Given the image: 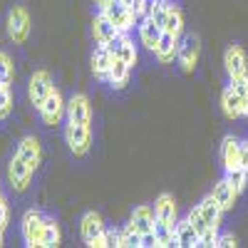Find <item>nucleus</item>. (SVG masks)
Here are the masks:
<instances>
[{"mask_svg":"<svg viewBox=\"0 0 248 248\" xmlns=\"http://www.w3.org/2000/svg\"><path fill=\"white\" fill-rule=\"evenodd\" d=\"M65 139H67V147H70V152L75 156H85L90 152V144H92L90 124H72V122H67Z\"/></svg>","mask_w":248,"mask_h":248,"instance_id":"nucleus-1","label":"nucleus"},{"mask_svg":"<svg viewBox=\"0 0 248 248\" xmlns=\"http://www.w3.org/2000/svg\"><path fill=\"white\" fill-rule=\"evenodd\" d=\"M199 52H201V40H199V35L189 32V35L179 37L176 60H179V65H181L184 72H194L196 62H199Z\"/></svg>","mask_w":248,"mask_h":248,"instance_id":"nucleus-2","label":"nucleus"},{"mask_svg":"<svg viewBox=\"0 0 248 248\" xmlns=\"http://www.w3.org/2000/svg\"><path fill=\"white\" fill-rule=\"evenodd\" d=\"M8 35L15 45H23L30 35V15L23 5H15L8 13Z\"/></svg>","mask_w":248,"mask_h":248,"instance_id":"nucleus-3","label":"nucleus"},{"mask_svg":"<svg viewBox=\"0 0 248 248\" xmlns=\"http://www.w3.org/2000/svg\"><path fill=\"white\" fill-rule=\"evenodd\" d=\"M43 223H45V214H40L37 209L25 211V216H23V238H25V246L43 248Z\"/></svg>","mask_w":248,"mask_h":248,"instance_id":"nucleus-4","label":"nucleus"},{"mask_svg":"<svg viewBox=\"0 0 248 248\" xmlns=\"http://www.w3.org/2000/svg\"><path fill=\"white\" fill-rule=\"evenodd\" d=\"M40 109V117H43L45 124H50V127H55V124H60L62 114L67 112V105H65V99H62V92L57 87H52V92L45 97V102L37 107Z\"/></svg>","mask_w":248,"mask_h":248,"instance_id":"nucleus-5","label":"nucleus"},{"mask_svg":"<svg viewBox=\"0 0 248 248\" xmlns=\"http://www.w3.org/2000/svg\"><path fill=\"white\" fill-rule=\"evenodd\" d=\"M32 174H35V169L30 167L25 159H20L17 154H15L13 161L8 164V179H10V184H13L15 191H25L28 186H30V181H32Z\"/></svg>","mask_w":248,"mask_h":248,"instance_id":"nucleus-6","label":"nucleus"},{"mask_svg":"<svg viewBox=\"0 0 248 248\" xmlns=\"http://www.w3.org/2000/svg\"><path fill=\"white\" fill-rule=\"evenodd\" d=\"M102 13H105L112 23L122 30V32H127V30H132V25H134V15H132V10H129V5L124 3V0H112V3H107V5H102Z\"/></svg>","mask_w":248,"mask_h":248,"instance_id":"nucleus-7","label":"nucleus"},{"mask_svg":"<svg viewBox=\"0 0 248 248\" xmlns=\"http://www.w3.org/2000/svg\"><path fill=\"white\" fill-rule=\"evenodd\" d=\"M52 77H50V72L47 70H37V72H32V77H30V85H28V94H30V102L35 107H40L45 102V97L52 92Z\"/></svg>","mask_w":248,"mask_h":248,"instance_id":"nucleus-8","label":"nucleus"},{"mask_svg":"<svg viewBox=\"0 0 248 248\" xmlns=\"http://www.w3.org/2000/svg\"><path fill=\"white\" fill-rule=\"evenodd\" d=\"M92 119V107H90V99L87 94H72V99L67 102V122L72 124H90Z\"/></svg>","mask_w":248,"mask_h":248,"instance_id":"nucleus-9","label":"nucleus"},{"mask_svg":"<svg viewBox=\"0 0 248 248\" xmlns=\"http://www.w3.org/2000/svg\"><path fill=\"white\" fill-rule=\"evenodd\" d=\"M223 65H226V72L229 77H241V75H248V65H246V52L241 45H231L223 55Z\"/></svg>","mask_w":248,"mask_h":248,"instance_id":"nucleus-10","label":"nucleus"},{"mask_svg":"<svg viewBox=\"0 0 248 248\" xmlns=\"http://www.w3.org/2000/svg\"><path fill=\"white\" fill-rule=\"evenodd\" d=\"M92 32H94V40H97V45H107L112 37H117V35H122V30L112 23V20L105 15V13H97V17H94V23H92Z\"/></svg>","mask_w":248,"mask_h":248,"instance_id":"nucleus-11","label":"nucleus"},{"mask_svg":"<svg viewBox=\"0 0 248 248\" xmlns=\"http://www.w3.org/2000/svg\"><path fill=\"white\" fill-rule=\"evenodd\" d=\"M20 159H25L32 169L40 167V161H43V147H40L37 137H23L17 144V152H15Z\"/></svg>","mask_w":248,"mask_h":248,"instance_id":"nucleus-12","label":"nucleus"},{"mask_svg":"<svg viewBox=\"0 0 248 248\" xmlns=\"http://www.w3.org/2000/svg\"><path fill=\"white\" fill-rule=\"evenodd\" d=\"M199 241H201V233L191 226L189 218H186V221H176V226H174V246H179V248H194V246H199Z\"/></svg>","mask_w":248,"mask_h":248,"instance_id":"nucleus-13","label":"nucleus"},{"mask_svg":"<svg viewBox=\"0 0 248 248\" xmlns=\"http://www.w3.org/2000/svg\"><path fill=\"white\" fill-rule=\"evenodd\" d=\"M176 52H179V37L174 32L164 30L161 37H159V43H156V47H154V55L159 57V62H171L176 57Z\"/></svg>","mask_w":248,"mask_h":248,"instance_id":"nucleus-14","label":"nucleus"},{"mask_svg":"<svg viewBox=\"0 0 248 248\" xmlns=\"http://www.w3.org/2000/svg\"><path fill=\"white\" fill-rule=\"evenodd\" d=\"M154 216L164 223H176V201L171 194H159V199L154 201Z\"/></svg>","mask_w":248,"mask_h":248,"instance_id":"nucleus-15","label":"nucleus"},{"mask_svg":"<svg viewBox=\"0 0 248 248\" xmlns=\"http://www.w3.org/2000/svg\"><path fill=\"white\" fill-rule=\"evenodd\" d=\"M102 231H105V221H102L99 214L94 211H87L85 216H82V241H85L87 246L102 236Z\"/></svg>","mask_w":248,"mask_h":248,"instance_id":"nucleus-16","label":"nucleus"},{"mask_svg":"<svg viewBox=\"0 0 248 248\" xmlns=\"http://www.w3.org/2000/svg\"><path fill=\"white\" fill-rule=\"evenodd\" d=\"M161 32H164V28L154 23V17H141V23H139V37H141V45L144 47H149L154 52Z\"/></svg>","mask_w":248,"mask_h":248,"instance_id":"nucleus-17","label":"nucleus"},{"mask_svg":"<svg viewBox=\"0 0 248 248\" xmlns=\"http://www.w3.org/2000/svg\"><path fill=\"white\" fill-rule=\"evenodd\" d=\"M112 62H114L112 52H109L105 45H99V47L94 50V55H92V72H94V77L107 79V75H109V70H112Z\"/></svg>","mask_w":248,"mask_h":248,"instance_id":"nucleus-18","label":"nucleus"},{"mask_svg":"<svg viewBox=\"0 0 248 248\" xmlns=\"http://www.w3.org/2000/svg\"><path fill=\"white\" fill-rule=\"evenodd\" d=\"M154 209L152 206H137V209L132 211V218L129 223L134 226V229L139 233H147V231H154Z\"/></svg>","mask_w":248,"mask_h":248,"instance_id":"nucleus-19","label":"nucleus"},{"mask_svg":"<svg viewBox=\"0 0 248 248\" xmlns=\"http://www.w3.org/2000/svg\"><path fill=\"white\" fill-rule=\"evenodd\" d=\"M129 75H132V67H129L122 57H114L112 70H109V75H107L109 85H112L114 90H124V87H127V82H129Z\"/></svg>","mask_w":248,"mask_h":248,"instance_id":"nucleus-20","label":"nucleus"},{"mask_svg":"<svg viewBox=\"0 0 248 248\" xmlns=\"http://www.w3.org/2000/svg\"><path fill=\"white\" fill-rule=\"evenodd\" d=\"M216 201H218V206L223 211H229V209H233V203H236V189L231 186V181L229 179H221L216 186H214V194H211Z\"/></svg>","mask_w":248,"mask_h":248,"instance_id":"nucleus-21","label":"nucleus"},{"mask_svg":"<svg viewBox=\"0 0 248 248\" xmlns=\"http://www.w3.org/2000/svg\"><path fill=\"white\" fill-rule=\"evenodd\" d=\"M221 161H223V169L231 171L241 167V159H238V139L233 137H226L221 144Z\"/></svg>","mask_w":248,"mask_h":248,"instance_id":"nucleus-22","label":"nucleus"},{"mask_svg":"<svg viewBox=\"0 0 248 248\" xmlns=\"http://www.w3.org/2000/svg\"><path fill=\"white\" fill-rule=\"evenodd\" d=\"M221 109H223V114L229 117V119H238V117H243L241 99H238V94L233 92V87H231V85L221 92Z\"/></svg>","mask_w":248,"mask_h":248,"instance_id":"nucleus-23","label":"nucleus"},{"mask_svg":"<svg viewBox=\"0 0 248 248\" xmlns=\"http://www.w3.org/2000/svg\"><path fill=\"white\" fill-rule=\"evenodd\" d=\"M199 211H201V216H203L206 226H216V229H218L223 209L218 206V201H216L214 196H206V199H203V201L199 203Z\"/></svg>","mask_w":248,"mask_h":248,"instance_id":"nucleus-24","label":"nucleus"},{"mask_svg":"<svg viewBox=\"0 0 248 248\" xmlns=\"http://www.w3.org/2000/svg\"><path fill=\"white\" fill-rule=\"evenodd\" d=\"M60 246V226L55 223V218L45 216L43 223V248H57Z\"/></svg>","mask_w":248,"mask_h":248,"instance_id":"nucleus-25","label":"nucleus"},{"mask_svg":"<svg viewBox=\"0 0 248 248\" xmlns=\"http://www.w3.org/2000/svg\"><path fill=\"white\" fill-rule=\"evenodd\" d=\"M119 248H141V233L132 223H127L119 231Z\"/></svg>","mask_w":248,"mask_h":248,"instance_id":"nucleus-26","label":"nucleus"},{"mask_svg":"<svg viewBox=\"0 0 248 248\" xmlns=\"http://www.w3.org/2000/svg\"><path fill=\"white\" fill-rule=\"evenodd\" d=\"M231 87H233V92H236V94H238V99H241L243 117H248V75L231 77Z\"/></svg>","mask_w":248,"mask_h":248,"instance_id":"nucleus-27","label":"nucleus"},{"mask_svg":"<svg viewBox=\"0 0 248 248\" xmlns=\"http://www.w3.org/2000/svg\"><path fill=\"white\" fill-rule=\"evenodd\" d=\"M90 248H119V231L117 229H105L99 238L90 243Z\"/></svg>","mask_w":248,"mask_h":248,"instance_id":"nucleus-28","label":"nucleus"},{"mask_svg":"<svg viewBox=\"0 0 248 248\" xmlns=\"http://www.w3.org/2000/svg\"><path fill=\"white\" fill-rule=\"evenodd\" d=\"M164 30H167V32H174L176 37H181V30H184V13H181L176 5H171V10H169V17H167V25H164Z\"/></svg>","mask_w":248,"mask_h":248,"instance_id":"nucleus-29","label":"nucleus"},{"mask_svg":"<svg viewBox=\"0 0 248 248\" xmlns=\"http://www.w3.org/2000/svg\"><path fill=\"white\" fill-rule=\"evenodd\" d=\"M226 179L231 181V186L236 189V194H241L246 189V184H248V171H243L241 167L238 169H231V171H226Z\"/></svg>","mask_w":248,"mask_h":248,"instance_id":"nucleus-30","label":"nucleus"},{"mask_svg":"<svg viewBox=\"0 0 248 248\" xmlns=\"http://www.w3.org/2000/svg\"><path fill=\"white\" fill-rule=\"evenodd\" d=\"M169 10H171V5L167 3V0H156V3H154V10H152L149 17H154V23L164 28V25H167V17H169Z\"/></svg>","mask_w":248,"mask_h":248,"instance_id":"nucleus-31","label":"nucleus"},{"mask_svg":"<svg viewBox=\"0 0 248 248\" xmlns=\"http://www.w3.org/2000/svg\"><path fill=\"white\" fill-rule=\"evenodd\" d=\"M0 82L10 85L13 82V60L8 52H0Z\"/></svg>","mask_w":248,"mask_h":248,"instance_id":"nucleus-32","label":"nucleus"},{"mask_svg":"<svg viewBox=\"0 0 248 248\" xmlns=\"http://www.w3.org/2000/svg\"><path fill=\"white\" fill-rule=\"evenodd\" d=\"M119 57L124 60V62H127V65L129 67H134L137 65V47H134V43H132V40L127 37V35H124V45H122V52H119Z\"/></svg>","mask_w":248,"mask_h":248,"instance_id":"nucleus-33","label":"nucleus"},{"mask_svg":"<svg viewBox=\"0 0 248 248\" xmlns=\"http://www.w3.org/2000/svg\"><path fill=\"white\" fill-rule=\"evenodd\" d=\"M218 229L216 226H209V229H206L203 233H201V241H199V246H203V248H214L216 243H218Z\"/></svg>","mask_w":248,"mask_h":248,"instance_id":"nucleus-34","label":"nucleus"},{"mask_svg":"<svg viewBox=\"0 0 248 248\" xmlns=\"http://www.w3.org/2000/svg\"><path fill=\"white\" fill-rule=\"evenodd\" d=\"M13 109V92H10V85L0 90V112H3V117H8Z\"/></svg>","mask_w":248,"mask_h":248,"instance_id":"nucleus-35","label":"nucleus"},{"mask_svg":"<svg viewBox=\"0 0 248 248\" xmlns=\"http://www.w3.org/2000/svg\"><path fill=\"white\" fill-rule=\"evenodd\" d=\"M186 218L191 221V226H194V229H196L199 233H203L206 229H209V226H206V221H203V216H201V211H199V206H196V209H194L189 216H186Z\"/></svg>","mask_w":248,"mask_h":248,"instance_id":"nucleus-36","label":"nucleus"},{"mask_svg":"<svg viewBox=\"0 0 248 248\" xmlns=\"http://www.w3.org/2000/svg\"><path fill=\"white\" fill-rule=\"evenodd\" d=\"M124 35L127 32H122V35H117V37H112L109 43L105 45L109 52H112V57H119V52H122V45H124Z\"/></svg>","mask_w":248,"mask_h":248,"instance_id":"nucleus-37","label":"nucleus"},{"mask_svg":"<svg viewBox=\"0 0 248 248\" xmlns=\"http://www.w3.org/2000/svg\"><path fill=\"white\" fill-rule=\"evenodd\" d=\"M141 248H159V238H156L154 231L141 233Z\"/></svg>","mask_w":248,"mask_h":248,"instance_id":"nucleus-38","label":"nucleus"},{"mask_svg":"<svg viewBox=\"0 0 248 248\" xmlns=\"http://www.w3.org/2000/svg\"><path fill=\"white\" fill-rule=\"evenodd\" d=\"M238 159H241V169L248 171V141H238Z\"/></svg>","mask_w":248,"mask_h":248,"instance_id":"nucleus-39","label":"nucleus"},{"mask_svg":"<svg viewBox=\"0 0 248 248\" xmlns=\"http://www.w3.org/2000/svg\"><path fill=\"white\" fill-rule=\"evenodd\" d=\"M238 243H236V238H233V233H223V236H218V243H216V248H236Z\"/></svg>","mask_w":248,"mask_h":248,"instance_id":"nucleus-40","label":"nucleus"},{"mask_svg":"<svg viewBox=\"0 0 248 248\" xmlns=\"http://www.w3.org/2000/svg\"><path fill=\"white\" fill-rule=\"evenodd\" d=\"M8 216H10V209H8V203H5V199L0 196V226H8Z\"/></svg>","mask_w":248,"mask_h":248,"instance_id":"nucleus-41","label":"nucleus"},{"mask_svg":"<svg viewBox=\"0 0 248 248\" xmlns=\"http://www.w3.org/2000/svg\"><path fill=\"white\" fill-rule=\"evenodd\" d=\"M3 231H5V229H3V226H0V246H3Z\"/></svg>","mask_w":248,"mask_h":248,"instance_id":"nucleus-42","label":"nucleus"},{"mask_svg":"<svg viewBox=\"0 0 248 248\" xmlns=\"http://www.w3.org/2000/svg\"><path fill=\"white\" fill-rule=\"evenodd\" d=\"M97 3H99V5H107V3H112V0H97Z\"/></svg>","mask_w":248,"mask_h":248,"instance_id":"nucleus-43","label":"nucleus"},{"mask_svg":"<svg viewBox=\"0 0 248 248\" xmlns=\"http://www.w3.org/2000/svg\"><path fill=\"white\" fill-rule=\"evenodd\" d=\"M3 87H8V85H3V82H0V90H3Z\"/></svg>","mask_w":248,"mask_h":248,"instance_id":"nucleus-44","label":"nucleus"},{"mask_svg":"<svg viewBox=\"0 0 248 248\" xmlns=\"http://www.w3.org/2000/svg\"><path fill=\"white\" fill-rule=\"evenodd\" d=\"M124 3H127V5H129V3H132V0H124Z\"/></svg>","mask_w":248,"mask_h":248,"instance_id":"nucleus-45","label":"nucleus"},{"mask_svg":"<svg viewBox=\"0 0 248 248\" xmlns=\"http://www.w3.org/2000/svg\"><path fill=\"white\" fill-rule=\"evenodd\" d=\"M0 119H3V112H0Z\"/></svg>","mask_w":248,"mask_h":248,"instance_id":"nucleus-46","label":"nucleus"}]
</instances>
